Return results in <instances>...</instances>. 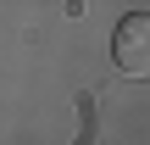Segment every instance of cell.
<instances>
[{
  "label": "cell",
  "mask_w": 150,
  "mask_h": 145,
  "mask_svg": "<svg viewBox=\"0 0 150 145\" xmlns=\"http://www.w3.org/2000/svg\"><path fill=\"white\" fill-rule=\"evenodd\" d=\"M111 61L128 78H150V11H128L111 34Z\"/></svg>",
  "instance_id": "1"
}]
</instances>
